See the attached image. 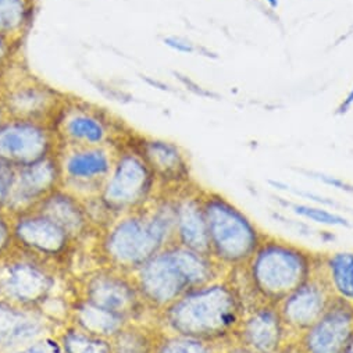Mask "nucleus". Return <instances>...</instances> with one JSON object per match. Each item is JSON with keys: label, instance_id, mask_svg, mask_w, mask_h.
I'll list each match as a JSON object with an SVG mask.
<instances>
[{"label": "nucleus", "instance_id": "obj_8", "mask_svg": "<svg viewBox=\"0 0 353 353\" xmlns=\"http://www.w3.org/2000/svg\"><path fill=\"white\" fill-rule=\"evenodd\" d=\"M13 232L17 249L52 264L65 260L77 243L67 230L38 209L14 214Z\"/></svg>", "mask_w": 353, "mask_h": 353}, {"label": "nucleus", "instance_id": "obj_35", "mask_svg": "<svg viewBox=\"0 0 353 353\" xmlns=\"http://www.w3.org/2000/svg\"><path fill=\"white\" fill-rule=\"evenodd\" d=\"M274 219H276V220H283V221H280V223H284L287 227L295 230L298 234H301V235H303V236H312V235H314L313 228H312L310 225L305 224V223H301V221H296V220H290V219H287V217H284V216H281V214H274Z\"/></svg>", "mask_w": 353, "mask_h": 353}, {"label": "nucleus", "instance_id": "obj_20", "mask_svg": "<svg viewBox=\"0 0 353 353\" xmlns=\"http://www.w3.org/2000/svg\"><path fill=\"white\" fill-rule=\"evenodd\" d=\"M70 319L71 325L108 339H112L128 323H131L127 319L83 298H79L72 303L70 309Z\"/></svg>", "mask_w": 353, "mask_h": 353}, {"label": "nucleus", "instance_id": "obj_10", "mask_svg": "<svg viewBox=\"0 0 353 353\" xmlns=\"http://www.w3.org/2000/svg\"><path fill=\"white\" fill-rule=\"evenodd\" d=\"M234 341L253 353H281L296 338L287 328L277 305L257 301L246 307Z\"/></svg>", "mask_w": 353, "mask_h": 353}, {"label": "nucleus", "instance_id": "obj_16", "mask_svg": "<svg viewBox=\"0 0 353 353\" xmlns=\"http://www.w3.org/2000/svg\"><path fill=\"white\" fill-rule=\"evenodd\" d=\"M110 153L99 146H79L60 161L63 181L71 188H88L101 195L113 168Z\"/></svg>", "mask_w": 353, "mask_h": 353}, {"label": "nucleus", "instance_id": "obj_32", "mask_svg": "<svg viewBox=\"0 0 353 353\" xmlns=\"http://www.w3.org/2000/svg\"><path fill=\"white\" fill-rule=\"evenodd\" d=\"M14 171L16 170L13 167H8L2 174H0V209H5L8 203L14 179Z\"/></svg>", "mask_w": 353, "mask_h": 353}, {"label": "nucleus", "instance_id": "obj_30", "mask_svg": "<svg viewBox=\"0 0 353 353\" xmlns=\"http://www.w3.org/2000/svg\"><path fill=\"white\" fill-rule=\"evenodd\" d=\"M13 353H64V350L61 347L59 338L46 335L21 349L14 350Z\"/></svg>", "mask_w": 353, "mask_h": 353}, {"label": "nucleus", "instance_id": "obj_1", "mask_svg": "<svg viewBox=\"0 0 353 353\" xmlns=\"http://www.w3.org/2000/svg\"><path fill=\"white\" fill-rule=\"evenodd\" d=\"M246 303L234 281L225 276L194 288L159 313L170 334L209 343L232 341Z\"/></svg>", "mask_w": 353, "mask_h": 353}, {"label": "nucleus", "instance_id": "obj_7", "mask_svg": "<svg viewBox=\"0 0 353 353\" xmlns=\"http://www.w3.org/2000/svg\"><path fill=\"white\" fill-rule=\"evenodd\" d=\"M157 179L139 150L120 153L99 195L110 214L121 216L152 202Z\"/></svg>", "mask_w": 353, "mask_h": 353}, {"label": "nucleus", "instance_id": "obj_27", "mask_svg": "<svg viewBox=\"0 0 353 353\" xmlns=\"http://www.w3.org/2000/svg\"><path fill=\"white\" fill-rule=\"evenodd\" d=\"M48 91L45 88L38 86H27L24 90L17 91L12 99H9V103L12 109L20 114H37L41 113L39 109L45 108L49 102Z\"/></svg>", "mask_w": 353, "mask_h": 353}, {"label": "nucleus", "instance_id": "obj_19", "mask_svg": "<svg viewBox=\"0 0 353 353\" xmlns=\"http://www.w3.org/2000/svg\"><path fill=\"white\" fill-rule=\"evenodd\" d=\"M34 209L41 210L59 223L77 242L92 231L94 223L85 203L71 192H64L59 188Z\"/></svg>", "mask_w": 353, "mask_h": 353}, {"label": "nucleus", "instance_id": "obj_4", "mask_svg": "<svg viewBox=\"0 0 353 353\" xmlns=\"http://www.w3.org/2000/svg\"><path fill=\"white\" fill-rule=\"evenodd\" d=\"M321 254L291 241L266 235L243 266L256 301L279 305L316 272Z\"/></svg>", "mask_w": 353, "mask_h": 353}, {"label": "nucleus", "instance_id": "obj_31", "mask_svg": "<svg viewBox=\"0 0 353 353\" xmlns=\"http://www.w3.org/2000/svg\"><path fill=\"white\" fill-rule=\"evenodd\" d=\"M302 172L309 175L310 179L320 181L324 185L332 187L334 190L347 192V194H353V185L346 183L342 179H338V176H334V175H330V174H325V172H319V171H302Z\"/></svg>", "mask_w": 353, "mask_h": 353}, {"label": "nucleus", "instance_id": "obj_25", "mask_svg": "<svg viewBox=\"0 0 353 353\" xmlns=\"http://www.w3.org/2000/svg\"><path fill=\"white\" fill-rule=\"evenodd\" d=\"M153 353H217L213 343L183 336L176 334H163Z\"/></svg>", "mask_w": 353, "mask_h": 353}, {"label": "nucleus", "instance_id": "obj_29", "mask_svg": "<svg viewBox=\"0 0 353 353\" xmlns=\"http://www.w3.org/2000/svg\"><path fill=\"white\" fill-rule=\"evenodd\" d=\"M14 248L13 216L6 209H0V259L9 254Z\"/></svg>", "mask_w": 353, "mask_h": 353}, {"label": "nucleus", "instance_id": "obj_42", "mask_svg": "<svg viewBox=\"0 0 353 353\" xmlns=\"http://www.w3.org/2000/svg\"><path fill=\"white\" fill-rule=\"evenodd\" d=\"M8 167H10V165H6L5 163H2V161H0V174H2Z\"/></svg>", "mask_w": 353, "mask_h": 353}, {"label": "nucleus", "instance_id": "obj_12", "mask_svg": "<svg viewBox=\"0 0 353 353\" xmlns=\"http://www.w3.org/2000/svg\"><path fill=\"white\" fill-rule=\"evenodd\" d=\"M63 183L60 160L50 154L37 163L16 168L10 195L5 209L19 214L37 208Z\"/></svg>", "mask_w": 353, "mask_h": 353}, {"label": "nucleus", "instance_id": "obj_41", "mask_svg": "<svg viewBox=\"0 0 353 353\" xmlns=\"http://www.w3.org/2000/svg\"><path fill=\"white\" fill-rule=\"evenodd\" d=\"M343 353H353V341L350 342V345L346 347V350Z\"/></svg>", "mask_w": 353, "mask_h": 353}, {"label": "nucleus", "instance_id": "obj_22", "mask_svg": "<svg viewBox=\"0 0 353 353\" xmlns=\"http://www.w3.org/2000/svg\"><path fill=\"white\" fill-rule=\"evenodd\" d=\"M161 335H156L150 328L131 321L110 341L114 353H153Z\"/></svg>", "mask_w": 353, "mask_h": 353}, {"label": "nucleus", "instance_id": "obj_43", "mask_svg": "<svg viewBox=\"0 0 353 353\" xmlns=\"http://www.w3.org/2000/svg\"><path fill=\"white\" fill-rule=\"evenodd\" d=\"M352 302H353V296H352Z\"/></svg>", "mask_w": 353, "mask_h": 353}, {"label": "nucleus", "instance_id": "obj_37", "mask_svg": "<svg viewBox=\"0 0 353 353\" xmlns=\"http://www.w3.org/2000/svg\"><path fill=\"white\" fill-rule=\"evenodd\" d=\"M217 353H253V352L232 339V343H230L227 347H224L221 352H217Z\"/></svg>", "mask_w": 353, "mask_h": 353}, {"label": "nucleus", "instance_id": "obj_15", "mask_svg": "<svg viewBox=\"0 0 353 353\" xmlns=\"http://www.w3.org/2000/svg\"><path fill=\"white\" fill-rule=\"evenodd\" d=\"M175 210V242L192 250L210 254L203 191L183 188L172 195Z\"/></svg>", "mask_w": 353, "mask_h": 353}, {"label": "nucleus", "instance_id": "obj_5", "mask_svg": "<svg viewBox=\"0 0 353 353\" xmlns=\"http://www.w3.org/2000/svg\"><path fill=\"white\" fill-rule=\"evenodd\" d=\"M203 209L212 257L227 272L246 266L268 234L221 194L203 191Z\"/></svg>", "mask_w": 353, "mask_h": 353}, {"label": "nucleus", "instance_id": "obj_3", "mask_svg": "<svg viewBox=\"0 0 353 353\" xmlns=\"http://www.w3.org/2000/svg\"><path fill=\"white\" fill-rule=\"evenodd\" d=\"M227 273L212 256L174 242L131 276L146 306L160 313L188 291L220 280Z\"/></svg>", "mask_w": 353, "mask_h": 353}, {"label": "nucleus", "instance_id": "obj_24", "mask_svg": "<svg viewBox=\"0 0 353 353\" xmlns=\"http://www.w3.org/2000/svg\"><path fill=\"white\" fill-rule=\"evenodd\" d=\"M57 338L64 353H114L110 339L85 332L74 325L67 327Z\"/></svg>", "mask_w": 353, "mask_h": 353}, {"label": "nucleus", "instance_id": "obj_33", "mask_svg": "<svg viewBox=\"0 0 353 353\" xmlns=\"http://www.w3.org/2000/svg\"><path fill=\"white\" fill-rule=\"evenodd\" d=\"M164 45L168 46L170 49L179 52V53H187L192 54L198 52V46H195L191 41L181 38V37H167L163 39Z\"/></svg>", "mask_w": 353, "mask_h": 353}, {"label": "nucleus", "instance_id": "obj_18", "mask_svg": "<svg viewBox=\"0 0 353 353\" xmlns=\"http://www.w3.org/2000/svg\"><path fill=\"white\" fill-rule=\"evenodd\" d=\"M159 183L184 185L190 183V163L179 145L161 139H145L137 146Z\"/></svg>", "mask_w": 353, "mask_h": 353}, {"label": "nucleus", "instance_id": "obj_11", "mask_svg": "<svg viewBox=\"0 0 353 353\" xmlns=\"http://www.w3.org/2000/svg\"><path fill=\"white\" fill-rule=\"evenodd\" d=\"M353 341V302L335 296L295 345L302 353H343Z\"/></svg>", "mask_w": 353, "mask_h": 353}, {"label": "nucleus", "instance_id": "obj_40", "mask_svg": "<svg viewBox=\"0 0 353 353\" xmlns=\"http://www.w3.org/2000/svg\"><path fill=\"white\" fill-rule=\"evenodd\" d=\"M264 2H266V3L269 5V8H270L272 10H276V9H279V6H280V0H264Z\"/></svg>", "mask_w": 353, "mask_h": 353}, {"label": "nucleus", "instance_id": "obj_38", "mask_svg": "<svg viewBox=\"0 0 353 353\" xmlns=\"http://www.w3.org/2000/svg\"><path fill=\"white\" fill-rule=\"evenodd\" d=\"M145 79H146L149 83H152L153 86H159L161 91H171L168 85H164V83H161V82H159V81H153V79H149V78H145Z\"/></svg>", "mask_w": 353, "mask_h": 353}, {"label": "nucleus", "instance_id": "obj_14", "mask_svg": "<svg viewBox=\"0 0 353 353\" xmlns=\"http://www.w3.org/2000/svg\"><path fill=\"white\" fill-rule=\"evenodd\" d=\"M52 148L49 134L32 121L0 125V161L14 170L50 156Z\"/></svg>", "mask_w": 353, "mask_h": 353}, {"label": "nucleus", "instance_id": "obj_9", "mask_svg": "<svg viewBox=\"0 0 353 353\" xmlns=\"http://www.w3.org/2000/svg\"><path fill=\"white\" fill-rule=\"evenodd\" d=\"M128 321H137L149 309L131 274L106 268L88 276L82 284V296Z\"/></svg>", "mask_w": 353, "mask_h": 353}, {"label": "nucleus", "instance_id": "obj_28", "mask_svg": "<svg viewBox=\"0 0 353 353\" xmlns=\"http://www.w3.org/2000/svg\"><path fill=\"white\" fill-rule=\"evenodd\" d=\"M23 13L21 0H0V31L12 30L23 23Z\"/></svg>", "mask_w": 353, "mask_h": 353}, {"label": "nucleus", "instance_id": "obj_6", "mask_svg": "<svg viewBox=\"0 0 353 353\" xmlns=\"http://www.w3.org/2000/svg\"><path fill=\"white\" fill-rule=\"evenodd\" d=\"M53 264L14 248L0 259V302L41 310L56 287Z\"/></svg>", "mask_w": 353, "mask_h": 353}, {"label": "nucleus", "instance_id": "obj_26", "mask_svg": "<svg viewBox=\"0 0 353 353\" xmlns=\"http://www.w3.org/2000/svg\"><path fill=\"white\" fill-rule=\"evenodd\" d=\"M287 206H290L294 214L302 219H306L309 221H313L316 224H321L325 227H342V228L352 227L350 221L346 217L335 212H331L330 209L323 206H313L306 203H290V202H287Z\"/></svg>", "mask_w": 353, "mask_h": 353}, {"label": "nucleus", "instance_id": "obj_23", "mask_svg": "<svg viewBox=\"0 0 353 353\" xmlns=\"http://www.w3.org/2000/svg\"><path fill=\"white\" fill-rule=\"evenodd\" d=\"M65 135L77 145L98 146L106 138V128L103 123L86 113H79L70 117L64 124Z\"/></svg>", "mask_w": 353, "mask_h": 353}, {"label": "nucleus", "instance_id": "obj_34", "mask_svg": "<svg viewBox=\"0 0 353 353\" xmlns=\"http://www.w3.org/2000/svg\"><path fill=\"white\" fill-rule=\"evenodd\" d=\"M174 74H175L176 78L180 79L181 83H184V85L187 86V90H190L192 94H195V95H198V97H201V98H219V95L213 94L212 91L205 90V88H202L201 85H198L195 81H192V79L188 78L187 75H183V74H180V72H174Z\"/></svg>", "mask_w": 353, "mask_h": 353}, {"label": "nucleus", "instance_id": "obj_36", "mask_svg": "<svg viewBox=\"0 0 353 353\" xmlns=\"http://www.w3.org/2000/svg\"><path fill=\"white\" fill-rule=\"evenodd\" d=\"M353 108V86L350 88V91L346 94V97L342 99V102L339 103V106L336 108V114L338 116H345L346 113H349V110Z\"/></svg>", "mask_w": 353, "mask_h": 353}, {"label": "nucleus", "instance_id": "obj_2", "mask_svg": "<svg viewBox=\"0 0 353 353\" xmlns=\"http://www.w3.org/2000/svg\"><path fill=\"white\" fill-rule=\"evenodd\" d=\"M174 242V199L164 196L112 221L102 235L101 253L110 269L132 274Z\"/></svg>", "mask_w": 353, "mask_h": 353}, {"label": "nucleus", "instance_id": "obj_13", "mask_svg": "<svg viewBox=\"0 0 353 353\" xmlns=\"http://www.w3.org/2000/svg\"><path fill=\"white\" fill-rule=\"evenodd\" d=\"M334 298L335 294L325 280L319 261L314 274L277 306L287 328L298 338L321 317Z\"/></svg>", "mask_w": 353, "mask_h": 353}, {"label": "nucleus", "instance_id": "obj_21", "mask_svg": "<svg viewBox=\"0 0 353 353\" xmlns=\"http://www.w3.org/2000/svg\"><path fill=\"white\" fill-rule=\"evenodd\" d=\"M320 268L335 296L352 302L353 252L339 250L328 254H321Z\"/></svg>", "mask_w": 353, "mask_h": 353}, {"label": "nucleus", "instance_id": "obj_17", "mask_svg": "<svg viewBox=\"0 0 353 353\" xmlns=\"http://www.w3.org/2000/svg\"><path fill=\"white\" fill-rule=\"evenodd\" d=\"M50 320L41 310L0 302V347L14 352L50 335Z\"/></svg>", "mask_w": 353, "mask_h": 353}, {"label": "nucleus", "instance_id": "obj_39", "mask_svg": "<svg viewBox=\"0 0 353 353\" xmlns=\"http://www.w3.org/2000/svg\"><path fill=\"white\" fill-rule=\"evenodd\" d=\"M281 353H302V352L298 349V346H296L295 342H294V343H291L288 347H285Z\"/></svg>", "mask_w": 353, "mask_h": 353}]
</instances>
